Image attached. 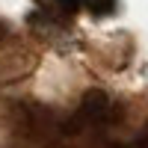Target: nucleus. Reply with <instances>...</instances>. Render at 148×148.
<instances>
[{
    "mask_svg": "<svg viewBox=\"0 0 148 148\" xmlns=\"http://www.w3.org/2000/svg\"><path fill=\"white\" fill-rule=\"evenodd\" d=\"M65 6H83V9H107L113 0H59Z\"/></svg>",
    "mask_w": 148,
    "mask_h": 148,
    "instance_id": "f257e3e1",
    "label": "nucleus"
},
{
    "mask_svg": "<svg viewBox=\"0 0 148 148\" xmlns=\"http://www.w3.org/2000/svg\"><path fill=\"white\" fill-rule=\"evenodd\" d=\"M133 148H148V145H145V142H136V145H133Z\"/></svg>",
    "mask_w": 148,
    "mask_h": 148,
    "instance_id": "f03ea898",
    "label": "nucleus"
}]
</instances>
